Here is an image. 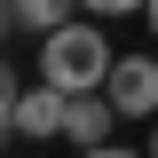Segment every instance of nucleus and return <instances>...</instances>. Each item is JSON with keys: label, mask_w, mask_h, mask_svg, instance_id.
<instances>
[{"label": "nucleus", "mask_w": 158, "mask_h": 158, "mask_svg": "<svg viewBox=\"0 0 158 158\" xmlns=\"http://www.w3.org/2000/svg\"><path fill=\"white\" fill-rule=\"evenodd\" d=\"M111 40L95 32V24H63V32H48L40 40V79H48V87H63V95H95L103 79H111Z\"/></svg>", "instance_id": "1"}, {"label": "nucleus", "mask_w": 158, "mask_h": 158, "mask_svg": "<svg viewBox=\"0 0 158 158\" xmlns=\"http://www.w3.org/2000/svg\"><path fill=\"white\" fill-rule=\"evenodd\" d=\"M63 118H71V95L63 87H48V79H32V87H8V127H16L24 142H56Z\"/></svg>", "instance_id": "2"}, {"label": "nucleus", "mask_w": 158, "mask_h": 158, "mask_svg": "<svg viewBox=\"0 0 158 158\" xmlns=\"http://www.w3.org/2000/svg\"><path fill=\"white\" fill-rule=\"evenodd\" d=\"M103 95L118 103V118H158V56H118Z\"/></svg>", "instance_id": "3"}, {"label": "nucleus", "mask_w": 158, "mask_h": 158, "mask_svg": "<svg viewBox=\"0 0 158 158\" xmlns=\"http://www.w3.org/2000/svg\"><path fill=\"white\" fill-rule=\"evenodd\" d=\"M111 118H118V103L103 95H71V118H63V142H79V150H95V142H111Z\"/></svg>", "instance_id": "4"}, {"label": "nucleus", "mask_w": 158, "mask_h": 158, "mask_svg": "<svg viewBox=\"0 0 158 158\" xmlns=\"http://www.w3.org/2000/svg\"><path fill=\"white\" fill-rule=\"evenodd\" d=\"M71 8L79 0H8V24H16V32H63V24H71Z\"/></svg>", "instance_id": "5"}, {"label": "nucleus", "mask_w": 158, "mask_h": 158, "mask_svg": "<svg viewBox=\"0 0 158 158\" xmlns=\"http://www.w3.org/2000/svg\"><path fill=\"white\" fill-rule=\"evenodd\" d=\"M87 16H135V8H150V0H79Z\"/></svg>", "instance_id": "6"}, {"label": "nucleus", "mask_w": 158, "mask_h": 158, "mask_svg": "<svg viewBox=\"0 0 158 158\" xmlns=\"http://www.w3.org/2000/svg\"><path fill=\"white\" fill-rule=\"evenodd\" d=\"M79 158H135V150H111V142H95V150H79Z\"/></svg>", "instance_id": "7"}, {"label": "nucleus", "mask_w": 158, "mask_h": 158, "mask_svg": "<svg viewBox=\"0 0 158 158\" xmlns=\"http://www.w3.org/2000/svg\"><path fill=\"white\" fill-rule=\"evenodd\" d=\"M142 24H150V40H158V0H150V8H142Z\"/></svg>", "instance_id": "8"}, {"label": "nucleus", "mask_w": 158, "mask_h": 158, "mask_svg": "<svg viewBox=\"0 0 158 158\" xmlns=\"http://www.w3.org/2000/svg\"><path fill=\"white\" fill-rule=\"evenodd\" d=\"M150 158H158V135H150Z\"/></svg>", "instance_id": "9"}]
</instances>
